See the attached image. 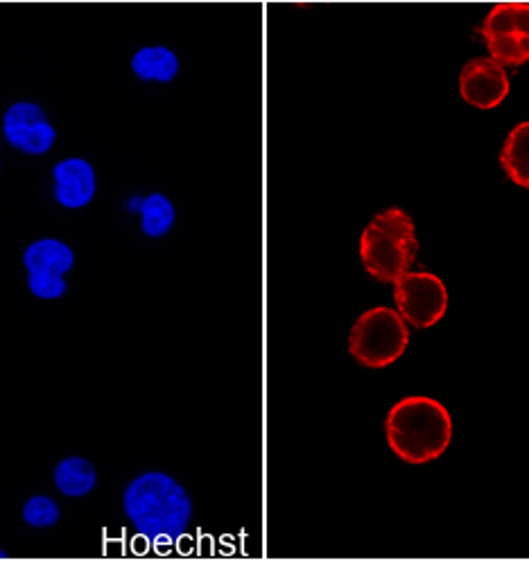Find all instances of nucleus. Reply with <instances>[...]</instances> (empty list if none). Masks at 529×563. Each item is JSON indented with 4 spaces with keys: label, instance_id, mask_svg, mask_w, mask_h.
Returning <instances> with one entry per match:
<instances>
[{
    "label": "nucleus",
    "instance_id": "obj_12",
    "mask_svg": "<svg viewBox=\"0 0 529 563\" xmlns=\"http://www.w3.org/2000/svg\"><path fill=\"white\" fill-rule=\"evenodd\" d=\"M55 487L66 498H85L96 489V466L85 457H66L55 466Z\"/></svg>",
    "mask_w": 529,
    "mask_h": 563
},
{
    "label": "nucleus",
    "instance_id": "obj_9",
    "mask_svg": "<svg viewBox=\"0 0 529 563\" xmlns=\"http://www.w3.org/2000/svg\"><path fill=\"white\" fill-rule=\"evenodd\" d=\"M462 98L477 109H494L509 93V77L500 62L480 57L469 62L460 75Z\"/></svg>",
    "mask_w": 529,
    "mask_h": 563
},
{
    "label": "nucleus",
    "instance_id": "obj_8",
    "mask_svg": "<svg viewBox=\"0 0 529 563\" xmlns=\"http://www.w3.org/2000/svg\"><path fill=\"white\" fill-rule=\"evenodd\" d=\"M3 139L27 156H44L57 143V130L36 102L19 100L3 115Z\"/></svg>",
    "mask_w": 529,
    "mask_h": 563
},
{
    "label": "nucleus",
    "instance_id": "obj_14",
    "mask_svg": "<svg viewBox=\"0 0 529 563\" xmlns=\"http://www.w3.org/2000/svg\"><path fill=\"white\" fill-rule=\"evenodd\" d=\"M139 216H141V231L147 238L168 235L173 231L175 218H177L173 202L163 192H152V195L143 197Z\"/></svg>",
    "mask_w": 529,
    "mask_h": 563
},
{
    "label": "nucleus",
    "instance_id": "obj_1",
    "mask_svg": "<svg viewBox=\"0 0 529 563\" xmlns=\"http://www.w3.org/2000/svg\"><path fill=\"white\" fill-rule=\"evenodd\" d=\"M125 516L136 532L156 548H170L188 530L192 503L175 477L147 471L134 477L122 494Z\"/></svg>",
    "mask_w": 529,
    "mask_h": 563
},
{
    "label": "nucleus",
    "instance_id": "obj_6",
    "mask_svg": "<svg viewBox=\"0 0 529 563\" xmlns=\"http://www.w3.org/2000/svg\"><path fill=\"white\" fill-rule=\"evenodd\" d=\"M27 288L36 299H62L68 290L66 274L75 265V252L59 238H38L23 252Z\"/></svg>",
    "mask_w": 529,
    "mask_h": 563
},
{
    "label": "nucleus",
    "instance_id": "obj_11",
    "mask_svg": "<svg viewBox=\"0 0 529 563\" xmlns=\"http://www.w3.org/2000/svg\"><path fill=\"white\" fill-rule=\"evenodd\" d=\"M179 57L168 46H143L132 57V70L141 82L168 85L179 75Z\"/></svg>",
    "mask_w": 529,
    "mask_h": 563
},
{
    "label": "nucleus",
    "instance_id": "obj_16",
    "mask_svg": "<svg viewBox=\"0 0 529 563\" xmlns=\"http://www.w3.org/2000/svg\"><path fill=\"white\" fill-rule=\"evenodd\" d=\"M8 556H10V554H8L5 550H0V559H8Z\"/></svg>",
    "mask_w": 529,
    "mask_h": 563
},
{
    "label": "nucleus",
    "instance_id": "obj_13",
    "mask_svg": "<svg viewBox=\"0 0 529 563\" xmlns=\"http://www.w3.org/2000/svg\"><path fill=\"white\" fill-rule=\"evenodd\" d=\"M500 164L514 184L529 190V120L509 132L500 152Z\"/></svg>",
    "mask_w": 529,
    "mask_h": 563
},
{
    "label": "nucleus",
    "instance_id": "obj_5",
    "mask_svg": "<svg viewBox=\"0 0 529 563\" xmlns=\"http://www.w3.org/2000/svg\"><path fill=\"white\" fill-rule=\"evenodd\" d=\"M480 34L492 59L503 66L529 62V3H500L486 14Z\"/></svg>",
    "mask_w": 529,
    "mask_h": 563
},
{
    "label": "nucleus",
    "instance_id": "obj_2",
    "mask_svg": "<svg viewBox=\"0 0 529 563\" xmlns=\"http://www.w3.org/2000/svg\"><path fill=\"white\" fill-rule=\"evenodd\" d=\"M385 432L389 449L403 462L426 464L451 446L453 419L439 400L407 396L389 410Z\"/></svg>",
    "mask_w": 529,
    "mask_h": 563
},
{
    "label": "nucleus",
    "instance_id": "obj_17",
    "mask_svg": "<svg viewBox=\"0 0 529 563\" xmlns=\"http://www.w3.org/2000/svg\"><path fill=\"white\" fill-rule=\"evenodd\" d=\"M0 147H3V139H0Z\"/></svg>",
    "mask_w": 529,
    "mask_h": 563
},
{
    "label": "nucleus",
    "instance_id": "obj_3",
    "mask_svg": "<svg viewBox=\"0 0 529 563\" xmlns=\"http://www.w3.org/2000/svg\"><path fill=\"white\" fill-rule=\"evenodd\" d=\"M419 252L412 218L403 209L378 213L360 238V258L364 269L383 284H394L410 272Z\"/></svg>",
    "mask_w": 529,
    "mask_h": 563
},
{
    "label": "nucleus",
    "instance_id": "obj_10",
    "mask_svg": "<svg viewBox=\"0 0 529 563\" xmlns=\"http://www.w3.org/2000/svg\"><path fill=\"white\" fill-rule=\"evenodd\" d=\"M98 177L93 166L81 156H68L53 166V197L68 211H79L93 202Z\"/></svg>",
    "mask_w": 529,
    "mask_h": 563
},
{
    "label": "nucleus",
    "instance_id": "obj_15",
    "mask_svg": "<svg viewBox=\"0 0 529 563\" xmlns=\"http://www.w3.org/2000/svg\"><path fill=\"white\" fill-rule=\"evenodd\" d=\"M59 505L48 496H32L23 505V520L30 528H55L59 522Z\"/></svg>",
    "mask_w": 529,
    "mask_h": 563
},
{
    "label": "nucleus",
    "instance_id": "obj_4",
    "mask_svg": "<svg viewBox=\"0 0 529 563\" xmlns=\"http://www.w3.org/2000/svg\"><path fill=\"white\" fill-rule=\"evenodd\" d=\"M407 344H410V329L403 314L383 306L360 314L349 338L351 355L360 365L372 369L389 367L405 353Z\"/></svg>",
    "mask_w": 529,
    "mask_h": 563
},
{
    "label": "nucleus",
    "instance_id": "obj_7",
    "mask_svg": "<svg viewBox=\"0 0 529 563\" xmlns=\"http://www.w3.org/2000/svg\"><path fill=\"white\" fill-rule=\"evenodd\" d=\"M398 312L415 329H430L445 314L448 290L443 280L430 272H405L394 280Z\"/></svg>",
    "mask_w": 529,
    "mask_h": 563
}]
</instances>
